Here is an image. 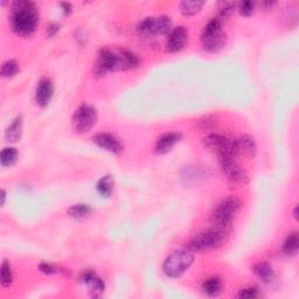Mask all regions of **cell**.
Wrapping results in <instances>:
<instances>
[{
	"instance_id": "1",
	"label": "cell",
	"mask_w": 299,
	"mask_h": 299,
	"mask_svg": "<svg viewBox=\"0 0 299 299\" xmlns=\"http://www.w3.org/2000/svg\"><path fill=\"white\" fill-rule=\"evenodd\" d=\"M39 25V12L32 1L13 2L11 11V26L13 32L20 36H29Z\"/></svg>"
},
{
	"instance_id": "2",
	"label": "cell",
	"mask_w": 299,
	"mask_h": 299,
	"mask_svg": "<svg viewBox=\"0 0 299 299\" xmlns=\"http://www.w3.org/2000/svg\"><path fill=\"white\" fill-rule=\"evenodd\" d=\"M205 145L219 158L220 164L228 161H236L239 150L235 141L217 134H209L205 138Z\"/></svg>"
},
{
	"instance_id": "3",
	"label": "cell",
	"mask_w": 299,
	"mask_h": 299,
	"mask_svg": "<svg viewBox=\"0 0 299 299\" xmlns=\"http://www.w3.org/2000/svg\"><path fill=\"white\" fill-rule=\"evenodd\" d=\"M223 21L215 16L209 20L202 30L201 43L207 52L216 53L222 49L227 42V35L222 28Z\"/></svg>"
},
{
	"instance_id": "4",
	"label": "cell",
	"mask_w": 299,
	"mask_h": 299,
	"mask_svg": "<svg viewBox=\"0 0 299 299\" xmlns=\"http://www.w3.org/2000/svg\"><path fill=\"white\" fill-rule=\"evenodd\" d=\"M241 208V201L235 196H228L223 199L219 205L215 207L213 212V223L214 227L220 228L226 232H229L230 224L234 216Z\"/></svg>"
},
{
	"instance_id": "5",
	"label": "cell",
	"mask_w": 299,
	"mask_h": 299,
	"mask_svg": "<svg viewBox=\"0 0 299 299\" xmlns=\"http://www.w3.org/2000/svg\"><path fill=\"white\" fill-rule=\"evenodd\" d=\"M193 262H194V255L189 249L174 251L165 260L162 264V271L167 277L178 278L189 269Z\"/></svg>"
},
{
	"instance_id": "6",
	"label": "cell",
	"mask_w": 299,
	"mask_h": 299,
	"mask_svg": "<svg viewBox=\"0 0 299 299\" xmlns=\"http://www.w3.org/2000/svg\"><path fill=\"white\" fill-rule=\"evenodd\" d=\"M227 234L228 232H226V230L213 227L212 229L200 233L193 237L188 244V249L193 253H201V251L215 249L221 244H223Z\"/></svg>"
},
{
	"instance_id": "7",
	"label": "cell",
	"mask_w": 299,
	"mask_h": 299,
	"mask_svg": "<svg viewBox=\"0 0 299 299\" xmlns=\"http://www.w3.org/2000/svg\"><path fill=\"white\" fill-rule=\"evenodd\" d=\"M73 128L79 134H86L95 127L97 122L96 109L91 105L83 104L74 112L73 115Z\"/></svg>"
},
{
	"instance_id": "8",
	"label": "cell",
	"mask_w": 299,
	"mask_h": 299,
	"mask_svg": "<svg viewBox=\"0 0 299 299\" xmlns=\"http://www.w3.org/2000/svg\"><path fill=\"white\" fill-rule=\"evenodd\" d=\"M120 70V55L118 52L104 48L100 50L97 60L96 71L97 74L104 75L108 71Z\"/></svg>"
},
{
	"instance_id": "9",
	"label": "cell",
	"mask_w": 299,
	"mask_h": 299,
	"mask_svg": "<svg viewBox=\"0 0 299 299\" xmlns=\"http://www.w3.org/2000/svg\"><path fill=\"white\" fill-rule=\"evenodd\" d=\"M188 40V30L183 26H179L173 28L169 32L167 42H166V50L169 53L180 52L186 46Z\"/></svg>"
},
{
	"instance_id": "10",
	"label": "cell",
	"mask_w": 299,
	"mask_h": 299,
	"mask_svg": "<svg viewBox=\"0 0 299 299\" xmlns=\"http://www.w3.org/2000/svg\"><path fill=\"white\" fill-rule=\"evenodd\" d=\"M93 142L97 146H100L101 149H103L108 152H111L114 154H120L122 150H123V145L121 144L118 138L115 137L114 135L105 134V132L95 135L93 137Z\"/></svg>"
},
{
	"instance_id": "11",
	"label": "cell",
	"mask_w": 299,
	"mask_h": 299,
	"mask_svg": "<svg viewBox=\"0 0 299 299\" xmlns=\"http://www.w3.org/2000/svg\"><path fill=\"white\" fill-rule=\"evenodd\" d=\"M54 94L53 82L47 77H43L37 82L35 89V101L40 107H47Z\"/></svg>"
},
{
	"instance_id": "12",
	"label": "cell",
	"mask_w": 299,
	"mask_h": 299,
	"mask_svg": "<svg viewBox=\"0 0 299 299\" xmlns=\"http://www.w3.org/2000/svg\"><path fill=\"white\" fill-rule=\"evenodd\" d=\"M80 281L83 285H86L88 288V291L93 296H100L105 290L104 282L94 271H84L81 275Z\"/></svg>"
},
{
	"instance_id": "13",
	"label": "cell",
	"mask_w": 299,
	"mask_h": 299,
	"mask_svg": "<svg viewBox=\"0 0 299 299\" xmlns=\"http://www.w3.org/2000/svg\"><path fill=\"white\" fill-rule=\"evenodd\" d=\"M181 135L178 132H167L164 134L161 137L158 138L157 143H155L154 151L157 154H166L168 153L174 146L178 144Z\"/></svg>"
},
{
	"instance_id": "14",
	"label": "cell",
	"mask_w": 299,
	"mask_h": 299,
	"mask_svg": "<svg viewBox=\"0 0 299 299\" xmlns=\"http://www.w3.org/2000/svg\"><path fill=\"white\" fill-rule=\"evenodd\" d=\"M236 145L237 150H239V153H244L249 157H254L257 152V145L255 139L249 135H243L241 136L239 139H236Z\"/></svg>"
},
{
	"instance_id": "15",
	"label": "cell",
	"mask_w": 299,
	"mask_h": 299,
	"mask_svg": "<svg viewBox=\"0 0 299 299\" xmlns=\"http://www.w3.org/2000/svg\"><path fill=\"white\" fill-rule=\"evenodd\" d=\"M118 55H120V70L135 69L141 63L138 56L129 50H120Z\"/></svg>"
},
{
	"instance_id": "16",
	"label": "cell",
	"mask_w": 299,
	"mask_h": 299,
	"mask_svg": "<svg viewBox=\"0 0 299 299\" xmlns=\"http://www.w3.org/2000/svg\"><path fill=\"white\" fill-rule=\"evenodd\" d=\"M22 135V118L21 116H18L11 124L8 125V128L5 131V138L7 142L15 143L19 142Z\"/></svg>"
},
{
	"instance_id": "17",
	"label": "cell",
	"mask_w": 299,
	"mask_h": 299,
	"mask_svg": "<svg viewBox=\"0 0 299 299\" xmlns=\"http://www.w3.org/2000/svg\"><path fill=\"white\" fill-rule=\"evenodd\" d=\"M254 273L263 283H271L274 281L275 274L273 268L267 262H260L254 266Z\"/></svg>"
},
{
	"instance_id": "18",
	"label": "cell",
	"mask_w": 299,
	"mask_h": 299,
	"mask_svg": "<svg viewBox=\"0 0 299 299\" xmlns=\"http://www.w3.org/2000/svg\"><path fill=\"white\" fill-rule=\"evenodd\" d=\"M202 291L210 297L220 295V292L222 291V282L219 277L215 276L207 278L202 283Z\"/></svg>"
},
{
	"instance_id": "19",
	"label": "cell",
	"mask_w": 299,
	"mask_h": 299,
	"mask_svg": "<svg viewBox=\"0 0 299 299\" xmlns=\"http://www.w3.org/2000/svg\"><path fill=\"white\" fill-rule=\"evenodd\" d=\"M114 178L111 175H104L98 180L97 182V192L104 198H109L114 192Z\"/></svg>"
},
{
	"instance_id": "20",
	"label": "cell",
	"mask_w": 299,
	"mask_h": 299,
	"mask_svg": "<svg viewBox=\"0 0 299 299\" xmlns=\"http://www.w3.org/2000/svg\"><path fill=\"white\" fill-rule=\"evenodd\" d=\"M203 5L205 1H200V0H185L180 4V9L185 15H195L196 13L201 11Z\"/></svg>"
},
{
	"instance_id": "21",
	"label": "cell",
	"mask_w": 299,
	"mask_h": 299,
	"mask_svg": "<svg viewBox=\"0 0 299 299\" xmlns=\"http://www.w3.org/2000/svg\"><path fill=\"white\" fill-rule=\"evenodd\" d=\"M18 160V151L15 148H5L1 151V157L0 161L4 167H9V166L14 165Z\"/></svg>"
},
{
	"instance_id": "22",
	"label": "cell",
	"mask_w": 299,
	"mask_h": 299,
	"mask_svg": "<svg viewBox=\"0 0 299 299\" xmlns=\"http://www.w3.org/2000/svg\"><path fill=\"white\" fill-rule=\"evenodd\" d=\"M298 242L299 240L297 233H291L290 235L287 237V240L284 241L283 253L288 255V256H294L298 251Z\"/></svg>"
},
{
	"instance_id": "23",
	"label": "cell",
	"mask_w": 299,
	"mask_h": 299,
	"mask_svg": "<svg viewBox=\"0 0 299 299\" xmlns=\"http://www.w3.org/2000/svg\"><path fill=\"white\" fill-rule=\"evenodd\" d=\"M90 213H91L90 206L86 205V203L74 205L68 209V214H69L71 217H74V219H77V220H82L84 217L89 216Z\"/></svg>"
},
{
	"instance_id": "24",
	"label": "cell",
	"mask_w": 299,
	"mask_h": 299,
	"mask_svg": "<svg viewBox=\"0 0 299 299\" xmlns=\"http://www.w3.org/2000/svg\"><path fill=\"white\" fill-rule=\"evenodd\" d=\"M172 30V20L167 15H160L155 18V34H168Z\"/></svg>"
},
{
	"instance_id": "25",
	"label": "cell",
	"mask_w": 299,
	"mask_h": 299,
	"mask_svg": "<svg viewBox=\"0 0 299 299\" xmlns=\"http://www.w3.org/2000/svg\"><path fill=\"white\" fill-rule=\"evenodd\" d=\"M137 29L143 35H153V34H155V18L148 16V18L143 19L138 23Z\"/></svg>"
},
{
	"instance_id": "26",
	"label": "cell",
	"mask_w": 299,
	"mask_h": 299,
	"mask_svg": "<svg viewBox=\"0 0 299 299\" xmlns=\"http://www.w3.org/2000/svg\"><path fill=\"white\" fill-rule=\"evenodd\" d=\"M19 70H20L19 63L16 62L15 60H7L1 66V71H0V74H1L2 77H12L14 76L15 74H18Z\"/></svg>"
},
{
	"instance_id": "27",
	"label": "cell",
	"mask_w": 299,
	"mask_h": 299,
	"mask_svg": "<svg viewBox=\"0 0 299 299\" xmlns=\"http://www.w3.org/2000/svg\"><path fill=\"white\" fill-rule=\"evenodd\" d=\"M236 7L235 2H228V1H223L219 4V14H217V18H219L221 21H226L227 19L232 15V13L234 12V9Z\"/></svg>"
},
{
	"instance_id": "28",
	"label": "cell",
	"mask_w": 299,
	"mask_h": 299,
	"mask_svg": "<svg viewBox=\"0 0 299 299\" xmlns=\"http://www.w3.org/2000/svg\"><path fill=\"white\" fill-rule=\"evenodd\" d=\"M13 283V270L11 264L5 261L1 264V285L4 288H8Z\"/></svg>"
},
{
	"instance_id": "29",
	"label": "cell",
	"mask_w": 299,
	"mask_h": 299,
	"mask_svg": "<svg viewBox=\"0 0 299 299\" xmlns=\"http://www.w3.org/2000/svg\"><path fill=\"white\" fill-rule=\"evenodd\" d=\"M236 5L239 6V11L241 14L244 16L251 15L255 11V4L253 1H241Z\"/></svg>"
},
{
	"instance_id": "30",
	"label": "cell",
	"mask_w": 299,
	"mask_h": 299,
	"mask_svg": "<svg viewBox=\"0 0 299 299\" xmlns=\"http://www.w3.org/2000/svg\"><path fill=\"white\" fill-rule=\"evenodd\" d=\"M216 127V121L212 117H205L198 122V128L201 131H210Z\"/></svg>"
},
{
	"instance_id": "31",
	"label": "cell",
	"mask_w": 299,
	"mask_h": 299,
	"mask_svg": "<svg viewBox=\"0 0 299 299\" xmlns=\"http://www.w3.org/2000/svg\"><path fill=\"white\" fill-rule=\"evenodd\" d=\"M260 296V291H258L257 288H246L242 289V290L240 291L239 297L240 298H256Z\"/></svg>"
},
{
	"instance_id": "32",
	"label": "cell",
	"mask_w": 299,
	"mask_h": 299,
	"mask_svg": "<svg viewBox=\"0 0 299 299\" xmlns=\"http://www.w3.org/2000/svg\"><path fill=\"white\" fill-rule=\"evenodd\" d=\"M40 270H41V273H43L45 275H53L56 273V268L55 266H53L52 263H49V262H42L41 264H40Z\"/></svg>"
},
{
	"instance_id": "33",
	"label": "cell",
	"mask_w": 299,
	"mask_h": 299,
	"mask_svg": "<svg viewBox=\"0 0 299 299\" xmlns=\"http://www.w3.org/2000/svg\"><path fill=\"white\" fill-rule=\"evenodd\" d=\"M61 7H62V11L66 15L70 14L71 11H73V7H71L69 2H61Z\"/></svg>"
},
{
	"instance_id": "34",
	"label": "cell",
	"mask_w": 299,
	"mask_h": 299,
	"mask_svg": "<svg viewBox=\"0 0 299 299\" xmlns=\"http://www.w3.org/2000/svg\"><path fill=\"white\" fill-rule=\"evenodd\" d=\"M262 7L263 8H266V9H270V8H273L275 5H276V2H271V1H266V2H261L260 4Z\"/></svg>"
},
{
	"instance_id": "35",
	"label": "cell",
	"mask_w": 299,
	"mask_h": 299,
	"mask_svg": "<svg viewBox=\"0 0 299 299\" xmlns=\"http://www.w3.org/2000/svg\"><path fill=\"white\" fill-rule=\"evenodd\" d=\"M57 29H59V23H53V25L49 27V30H52V32H50V35L55 34L57 32Z\"/></svg>"
},
{
	"instance_id": "36",
	"label": "cell",
	"mask_w": 299,
	"mask_h": 299,
	"mask_svg": "<svg viewBox=\"0 0 299 299\" xmlns=\"http://www.w3.org/2000/svg\"><path fill=\"white\" fill-rule=\"evenodd\" d=\"M5 200H6V192L2 189L1 191V206L5 203Z\"/></svg>"
}]
</instances>
